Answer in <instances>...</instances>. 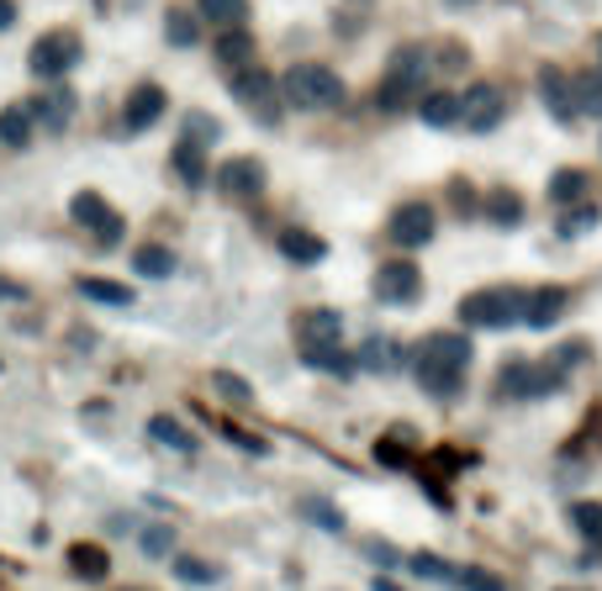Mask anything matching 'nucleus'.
I'll list each match as a JSON object with an SVG mask.
<instances>
[{"instance_id": "nucleus-15", "label": "nucleus", "mask_w": 602, "mask_h": 591, "mask_svg": "<svg viewBox=\"0 0 602 591\" xmlns=\"http://www.w3.org/2000/svg\"><path fill=\"white\" fill-rule=\"evenodd\" d=\"M539 101H545V112H550L560 127H571L577 122V95H571V74L560 70V64H545L539 70Z\"/></svg>"}, {"instance_id": "nucleus-5", "label": "nucleus", "mask_w": 602, "mask_h": 591, "mask_svg": "<svg viewBox=\"0 0 602 591\" xmlns=\"http://www.w3.org/2000/svg\"><path fill=\"white\" fill-rule=\"evenodd\" d=\"M80 59H85L80 32H70V27H53V32H43V38L32 43V53H27V70L38 74V80H64V74H70Z\"/></svg>"}, {"instance_id": "nucleus-21", "label": "nucleus", "mask_w": 602, "mask_h": 591, "mask_svg": "<svg viewBox=\"0 0 602 591\" xmlns=\"http://www.w3.org/2000/svg\"><path fill=\"white\" fill-rule=\"evenodd\" d=\"M64 560H70V576L74 581H85V587H101V581L112 576V555H106L101 545H85V539L64 549Z\"/></svg>"}, {"instance_id": "nucleus-34", "label": "nucleus", "mask_w": 602, "mask_h": 591, "mask_svg": "<svg viewBox=\"0 0 602 591\" xmlns=\"http://www.w3.org/2000/svg\"><path fill=\"white\" fill-rule=\"evenodd\" d=\"M296 513H302V523H313L323 534H344V513H338V502H328V497H302Z\"/></svg>"}, {"instance_id": "nucleus-50", "label": "nucleus", "mask_w": 602, "mask_h": 591, "mask_svg": "<svg viewBox=\"0 0 602 591\" xmlns=\"http://www.w3.org/2000/svg\"><path fill=\"white\" fill-rule=\"evenodd\" d=\"M17 27V0H0V32Z\"/></svg>"}, {"instance_id": "nucleus-13", "label": "nucleus", "mask_w": 602, "mask_h": 591, "mask_svg": "<svg viewBox=\"0 0 602 591\" xmlns=\"http://www.w3.org/2000/svg\"><path fill=\"white\" fill-rule=\"evenodd\" d=\"M566 307H571V291L566 285H534V291H524V323L534 333L555 328L566 317Z\"/></svg>"}, {"instance_id": "nucleus-17", "label": "nucleus", "mask_w": 602, "mask_h": 591, "mask_svg": "<svg viewBox=\"0 0 602 591\" xmlns=\"http://www.w3.org/2000/svg\"><path fill=\"white\" fill-rule=\"evenodd\" d=\"M169 169H175V180H180L186 190H201L207 180H212V169H207V143L180 138L175 148H169Z\"/></svg>"}, {"instance_id": "nucleus-49", "label": "nucleus", "mask_w": 602, "mask_h": 591, "mask_svg": "<svg viewBox=\"0 0 602 591\" xmlns=\"http://www.w3.org/2000/svg\"><path fill=\"white\" fill-rule=\"evenodd\" d=\"M465 59H471L465 43H444V48H439V70H465Z\"/></svg>"}, {"instance_id": "nucleus-8", "label": "nucleus", "mask_w": 602, "mask_h": 591, "mask_svg": "<svg viewBox=\"0 0 602 591\" xmlns=\"http://www.w3.org/2000/svg\"><path fill=\"white\" fill-rule=\"evenodd\" d=\"M370 296L381 302V307H418L423 302V270L412 260H386L376 270V281H370Z\"/></svg>"}, {"instance_id": "nucleus-30", "label": "nucleus", "mask_w": 602, "mask_h": 591, "mask_svg": "<svg viewBox=\"0 0 602 591\" xmlns=\"http://www.w3.org/2000/svg\"><path fill=\"white\" fill-rule=\"evenodd\" d=\"M254 59V38H249V27H222L218 38V64L222 70H239Z\"/></svg>"}, {"instance_id": "nucleus-9", "label": "nucleus", "mask_w": 602, "mask_h": 591, "mask_svg": "<svg viewBox=\"0 0 602 591\" xmlns=\"http://www.w3.org/2000/svg\"><path fill=\"white\" fill-rule=\"evenodd\" d=\"M386 233H391V243L402 249V254H412V249H429L439 233V212L429 207V201H402L397 212H391V222H386Z\"/></svg>"}, {"instance_id": "nucleus-52", "label": "nucleus", "mask_w": 602, "mask_h": 591, "mask_svg": "<svg viewBox=\"0 0 602 591\" xmlns=\"http://www.w3.org/2000/svg\"><path fill=\"white\" fill-rule=\"evenodd\" d=\"M370 591H402V587H397V581H386V576H376V581H370Z\"/></svg>"}, {"instance_id": "nucleus-43", "label": "nucleus", "mask_w": 602, "mask_h": 591, "mask_svg": "<svg viewBox=\"0 0 602 591\" xmlns=\"http://www.w3.org/2000/svg\"><path fill=\"white\" fill-rule=\"evenodd\" d=\"M455 587H460V591H507L503 576H492V570H482V566L455 570Z\"/></svg>"}, {"instance_id": "nucleus-1", "label": "nucleus", "mask_w": 602, "mask_h": 591, "mask_svg": "<svg viewBox=\"0 0 602 591\" xmlns=\"http://www.w3.org/2000/svg\"><path fill=\"white\" fill-rule=\"evenodd\" d=\"M471 338L465 333H429L418 349H412V380L423 386V397H434V402H455L460 391H465V380H471Z\"/></svg>"}, {"instance_id": "nucleus-33", "label": "nucleus", "mask_w": 602, "mask_h": 591, "mask_svg": "<svg viewBox=\"0 0 602 591\" xmlns=\"http://www.w3.org/2000/svg\"><path fill=\"white\" fill-rule=\"evenodd\" d=\"M169 566H175V581H180V587H218V581H222V566L196 560V555H175Z\"/></svg>"}, {"instance_id": "nucleus-27", "label": "nucleus", "mask_w": 602, "mask_h": 591, "mask_svg": "<svg viewBox=\"0 0 602 591\" xmlns=\"http://www.w3.org/2000/svg\"><path fill=\"white\" fill-rule=\"evenodd\" d=\"M196 22L207 27H249V0H196Z\"/></svg>"}, {"instance_id": "nucleus-45", "label": "nucleus", "mask_w": 602, "mask_h": 591, "mask_svg": "<svg viewBox=\"0 0 602 591\" xmlns=\"http://www.w3.org/2000/svg\"><path fill=\"white\" fill-rule=\"evenodd\" d=\"M212 386H218L222 397H228V402H254V386H249V380L243 376H233V370H218V376H212Z\"/></svg>"}, {"instance_id": "nucleus-19", "label": "nucleus", "mask_w": 602, "mask_h": 591, "mask_svg": "<svg viewBox=\"0 0 602 591\" xmlns=\"http://www.w3.org/2000/svg\"><path fill=\"white\" fill-rule=\"evenodd\" d=\"M482 217L492 222V228H503V233H513V228H524V217H529V207H524V196L518 190H486L482 196Z\"/></svg>"}, {"instance_id": "nucleus-23", "label": "nucleus", "mask_w": 602, "mask_h": 591, "mask_svg": "<svg viewBox=\"0 0 602 591\" xmlns=\"http://www.w3.org/2000/svg\"><path fill=\"white\" fill-rule=\"evenodd\" d=\"M148 439L159 444V450H175V454H196V433L180 418H169V412H154L148 418Z\"/></svg>"}, {"instance_id": "nucleus-18", "label": "nucleus", "mask_w": 602, "mask_h": 591, "mask_svg": "<svg viewBox=\"0 0 602 591\" xmlns=\"http://www.w3.org/2000/svg\"><path fill=\"white\" fill-rule=\"evenodd\" d=\"M302 365L317 370V376H334V380H355V355L344 344H302Z\"/></svg>"}, {"instance_id": "nucleus-14", "label": "nucleus", "mask_w": 602, "mask_h": 591, "mask_svg": "<svg viewBox=\"0 0 602 591\" xmlns=\"http://www.w3.org/2000/svg\"><path fill=\"white\" fill-rule=\"evenodd\" d=\"M165 106H169V95H165V85H138V91L127 95V106H122V133H148L154 122L165 117Z\"/></svg>"}, {"instance_id": "nucleus-31", "label": "nucleus", "mask_w": 602, "mask_h": 591, "mask_svg": "<svg viewBox=\"0 0 602 591\" xmlns=\"http://www.w3.org/2000/svg\"><path fill=\"white\" fill-rule=\"evenodd\" d=\"M587 190H592V175H587V169H555L550 175V201L555 207L587 201Z\"/></svg>"}, {"instance_id": "nucleus-32", "label": "nucleus", "mask_w": 602, "mask_h": 591, "mask_svg": "<svg viewBox=\"0 0 602 591\" xmlns=\"http://www.w3.org/2000/svg\"><path fill=\"white\" fill-rule=\"evenodd\" d=\"M207 423L222 433V444H233V450H243V454H254V460H265L270 454V439H260V433H249V428H239V423H228V418H212V412H201Z\"/></svg>"}, {"instance_id": "nucleus-29", "label": "nucleus", "mask_w": 602, "mask_h": 591, "mask_svg": "<svg viewBox=\"0 0 602 591\" xmlns=\"http://www.w3.org/2000/svg\"><path fill=\"white\" fill-rule=\"evenodd\" d=\"M80 296H85V302H101V307H133V285L101 281V275H80Z\"/></svg>"}, {"instance_id": "nucleus-48", "label": "nucleus", "mask_w": 602, "mask_h": 591, "mask_svg": "<svg viewBox=\"0 0 602 591\" xmlns=\"http://www.w3.org/2000/svg\"><path fill=\"white\" fill-rule=\"evenodd\" d=\"M450 207H455L460 217H476V212H482V201H476V190L465 186V180H450Z\"/></svg>"}, {"instance_id": "nucleus-41", "label": "nucleus", "mask_w": 602, "mask_h": 591, "mask_svg": "<svg viewBox=\"0 0 602 591\" xmlns=\"http://www.w3.org/2000/svg\"><path fill=\"white\" fill-rule=\"evenodd\" d=\"M165 38H169V48H196V38H201V22H196V11H169L165 17Z\"/></svg>"}, {"instance_id": "nucleus-4", "label": "nucleus", "mask_w": 602, "mask_h": 591, "mask_svg": "<svg viewBox=\"0 0 602 591\" xmlns=\"http://www.w3.org/2000/svg\"><path fill=\"white\" fill-rule=\"evenodd\" d=\"M429 53L423 48H397L391 53V64H386V80H381V91H376V106L381 112H402L412 95H423V85H429Z\"/></svg>"}, {"instance_id": "nucleus-22", "label": "nucleus", "mask_w": 602, "mask_h": 591, "mask_svg": "<svg viewBox=\"0 0 602 591\" xmlns=\"http://www.w3.org/2000/svg\"><path fill=\"white\" fill-rule=\"evenodd\" d=\"M418 117H423V127H434V133H444V127H460V95L455 91H423V101H418Z\"/></svg>"}, {"instance_id": "nucleus-53", "label": "nucleus", "mask_w": 602, "mask_h": 591, "mask_svg": "<svg viewBox=\"0 0 602 591\" xmlns=\"http://www.w3.org/2000/svg\"><path fill=\"white\" fill-rule=\"evenodd\" d=\"M598 59H602V32H598Z\"/></svg>"}, {"instance_id": "nucleus-25", "label": "nucleus", "mask_w": 602, "mask_h": 591, "mask_svg": "<svg viewBox=\"0 0 602 591\" xmlns=\"http://www.w3.org/2000/svg\"><path fill=\"white\" fill-rule=\"evenodd\" d=\"M376 465L381 471H412L418 454H412V428H391L381 444H376Z\"/></svg>"}, {"instance_id": "nucleus-35", "label": "nucleus", "mask_w": 602, "mask_h": 591, "mask_svg": "<svg viewBox=\"0 0 602 591\" xmlns=\"http://www.w3.org/2000/svg\"><path fill=\"white\" fill-rule=\"evenodd\" d=\"M566 460H587V454H602V407H592V412H587V423L577 428V439H571V444H566Z\"/></svg>"}, {"instance_id": "nucleus-26", "label": "nucleus", "mask_w": 602, "mask_h": 591, "mask_svg": "<svg viewBox=\"0 0 602 591\" xmlns=\"http://www.w3.org/2000/svg\"><path fill=\"white\" fill-rule=\"evenodd\" d=\"M175 249H165V243H138L133 249V270L144 275V281H169L175 275Z\"/></svg>"}, {"instance_id": "nucleus-2", "label": "nucleus", "mask_w": 602, "mask_h": 591, "mask_svg": "<svg viewBox=\"0 0 602 591\" xmlns=\"http://www.w3.org/2000/svg\"><path fill=\"white\" fill-rule=\"evenodd\" d=\"M344 80L328 64H291L281 74V101L291 112H338L344 106Z\"/></svg>"}, {"instance_id": "nucleus-47", "label": "nucleus", "mask_w": 602, "mask_h": 591, "mask_svg": "<svg viewBox=\"0 0 602 591\" xmlns=\"http://www.w3.org/2000/svg\"><path fill=\"white\" fill-rule=\"evenodd\" d=\"M186 138H196V143H207V148H212V143L222 138L218 117H207V112H191V117H186Z\"/></svg>"}, {"instance_id": "nucleus-11", "label": "nucleus", "mask_w": 602, "mask_h": 591, "mask_svg": "<svg viewBox=\"0 0 602 591\" xmlns=\"http://www.w3.org/2000/svg\"><path fill=\"white\" fill-rule=\"evenodd\" d=\"M349 355H355V370H365V376H402L412 365V349H402L386 333H370L360 349H349Z\"/></svg>"}, {"instance_id": "nucleus-12", "label": "nucleus", "mask_w": 602, "mask_h": 591, "mask_svg": "<svg viewBox=\"0 0 602 591\" xmlns=\"http://www.w3.org/2000/svg\"><path fill=\"white\" fill-rule=\"evenodd\" d=\"M212 180H218V190L228 196V201H260L270 175H265V165H260V159H249V154H243V159H228V165H222Z\"/></svg>"}, {"instance_id": "nucleus-40", "label": "nucleus", "mask_w": 602, "mask_h": 591, "mask_svg": "<svg viewBox=\"0 0 602 591\" xmlns=\"http://www.w3.org/2000/svg\"><path fill=\"white\" fill-rule=\"evenodd\" d=\"M408 570H412V576H423V581H444V587H455V566H450V560H439L434 549L408 555Z\"/></svg>"}, {"instance_id": "nucleus-24", "label": "nucleus", "mask_w": 602, "mask_h": 591, "mask_svg": "<svg viewBox=\"0 0 602 591\" xmlns=\"http://www.w3.org/2000/svg\"><path fill=\"white\" fill-rule=\"evenodd\" d=\"M296 333H302V344H344V317L328 307L302 312V317H296Z\"/></svg>"}, {"instance_id": "nucleus-44", "label": "nucleus", "mask_w": 602, "mask_h": 591, "mask_svg": "<svg viewBox=\"0 0 602 591\" xmlns=\"http://www.w3.org/2000/svg\"><path fill=\"white\" fill-rule=\"evenodd\" d=\"M360 555L370 560V566H381V570H397V566H402V549L386 545V539H360Z\"/></svg>"}, {"instance_id": "nucleus-20", "label": "nucleus", "mask_w": 602, "mask_h": 591, "mask_svg": "<svg viewBox=\"0 0 602 591\" xmlns=\"http://www.w3.org/2000/svg\"><path fill=\"white\" fill-rule=\"evenodd\" d=\"M275 249H281L291 264H323V260H328V238L307 233V228H296V222L275 233Z\"/></svg>"}, {"instance_id": "nucleus-10", "label": "nucleus", "mask_w": 602, "mask_h": 591, "mask_svg": "<svg viewBox=\"0 0 602 591\" xmlns=\"http://www.w3.org/2000/svg\"><path fill=\"white\" fill-rule=\"evenodd\" d=\"M503 117H507V95L497 85H471L460 95V127H471L476 138L492 133V127H503Z\"/></svg>"}, {"instance_id": "nucleus-6", "label": "nucleus", "mask_w": 602, "mask_h": 591, "mask_svg": "<svg viewBox=\"0 0 602 591\" xmlns=\"http://www.w3.org/2000/svg\"><path fill=\"white\" fill-rule=\"evenodd\" d=\"M70 217H74V228H85L101 249H117L122 233H127L122 212H117V207H106V196H101V190H74Z\"/></svg>"}, {"instance_id": "nucleus-36", "label": "nucleus", "mask_w": 602, "mask_h": 591, "mask_svg": "<svg viewBox=\"0 0 602 591\" xmlns=\"http://www.w3.org/2000/svg\"><path fill=\"white\" fill-rule=\"evenodd\" d=\"M497 397L503 402H529V359H507L497 370Z\"/></svg>"}, {"instance_id": "nucleus-16", "label": "nucleus", "mask_w": 602, "mask_h": 591, "mask_svg": "<svg viewBox=\"0 0 602 591\" xmlns=\"http://www.w3.org/2000/svg\"><path fill=\"white\" fill-rule=\"evenodd\" d=\"M74 91L70 85H59V91H43L38 101H27V117H32V127H43V133H64L74 122Z\"/></svg>"}, {"instance_id": "nucleus-7", "label": "nucleus", "mask_w": 602, "mask_h": 591, "mask_svg": "<svg viewBox=\"0 0 602 591\" xmlns=\"http://www.w3.org/2000/svg\"><path fill=\"white\" fill-rule=\"evenodd\" d=\"M228 85H233V101L249 106V112L265 122V127L281 117V106H275V74H270L265 64H254V59H249V64H239V70H228Z\"/></svg>"}, {"instance_id": "nucleus-28", "label": "nucleus", "mask_w": 602, "mask_h": 591, "mask_svg": "<svg viewBox=\"0 0 602 591\" xmlns=\"http://www.w3.org/2000/svg\"><path fill=\"white\" fill-rule=\"evenodd\" d=\"M602 222V207L598 201H571V207H560V222H555V233L560 238H581V233H592Z\"/></svg>"}, {"instance_id": "nucleus-3", "label": "nucleus", "mask_w": 602, "mask_h": 591, "mask_svg": "<svg viewBox=\"0 0 602 591\" xmlns=\"http://www.w3.org/2000/svg\"><path fill=\"white\" fill-rule=\"evenodd\" d=\"M460 323L476 333H507L524 323V291L518 285H482L460 302Z\"/></svg>"}, {"instance_id": "nucleus-46", "label": "nucleus", "mask_w": 602, "mask_h": 591, "mask_svg": "<svg viewBox=\"0 0 602 591\" xmlns=\"http://www.w3.org/2000/svg\"><path fill=\"white\" fill-rule=\"evenodd\" d=\"M418 471V481H423V492H429V502H434L439 513H450L455 507V497H450V481H439L434 471H423V465H412Z\"/></svg>"}, {"instance_id": "nucleus-38", "label": "nucleus", "mask_w": 602, "mask_h": 591, "mask_svg": "<svg viewBox=\"0 0 602 591\" xmlns=\"http://www.w3.org/2000/svg\"><path fill=\"white\" fill-rule=\"evenodd\" d=\"M571 528L592 549H602V502H571Z\"/></svg>"}, {"instance_id": "nucleus-39", "label": "nucleus", "mask_w": 602, "mask_h": 591, "mask_svg": "<svg viewBox=\"0 0 602 591\" xmlns=\"http://www.w3.org/2000/svg\"><path fill=\"white\" fill-rule=\"evenodd\" d=\"M0 143H6V148H27V143H32L27 106H6V112H0Z\"/></svg>"}, {"instance_id": "nucleus-51", "label": "nucleus", "mask_w": 602, "mask_h": 591, "mask_svg": "<svg viewBox=\"0 0 602 591\" xmlns=\"http://www.w3.org/2000/svg\"><path fill=\"white\" fill-rule=\"evenodd\" d=\"M0 296H17V302H22L27 291H22V285H11V281H0Z\"/></svg>"}, {"instance_id": "nucleus-42", "label": "nucleus", "mask_w": 602, "mask_h": 591, "mask_svg": "<svg viewBox=\"0 0 602 591\" xmlns=\"http://www.w3.org/2000/svg\"><path fill=\"white\" fill-rule=\"evenodd\" d=\"M175 545H180V539H175V528H169V523H148L144 534H138V549H144L148 560H169Z\"/></svg>"}, {"instance_id": "nucleus-37", "label": "nucleus", "mask_w": 602, "mask_h": 591, "mask_svg": "<svg viewBox=\"0 0 602 591\" xmlns=\"http://www.w3.org/2000/svg\"><path fill=\"white\" fill-rule=\"evenodd\" d=\"M571 95H577V117H602V70L577 74Z\"/></svg>"}]
</instances>
